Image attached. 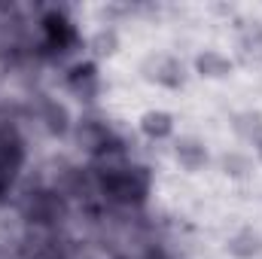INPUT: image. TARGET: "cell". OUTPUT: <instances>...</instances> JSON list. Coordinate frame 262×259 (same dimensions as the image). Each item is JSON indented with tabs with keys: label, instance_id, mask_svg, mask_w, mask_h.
I'll list each match as a JSON object with an SVG mask.
<instances>
[{
	"label": "cell",
	"instance_id": "3",
	"mask_svg": "<svg viewBox=\"0 0 262 259\" xmlns=\"http://www.w3.org/2000/svg\"><path fill=\"white\" fill-rule=\"evenodd\" d=\"M177 159H183L189 168H195L198 162H204V149H198L195 140H183V143L177 146Z\"/></svg>",
	"mask_w": 262,
	"mask_h": 259
},
{
	"label": "cell",
	"instance_id": "1",
	"mask_svg": "<svg viewBox=\"0 0 262 259\" xmlns=\"http://www.w3.org/2000/svg\"><path fill=\"white\" fill-rule=\"evenodd\" d=\"M143 131L146 134H168L171 131V116H165V113H146L143 116Z\"/></svg>",
	"mask_w": 262,
	"mask_h": 259
},
{
	"label": "cell",
	"instance_id": "2",
	"mask_svg": "<svg viewBox=\"0 0 262 259\" xmlns=\"http://www.w3.org/2000/svg\"><path fill=\"white\" fill-rule=\"evenodd\" d=\"M198 70H201V73H207V76H223V73L229 70V61H223L220 55L207 52V55H201V58H198Z\"/></svg>",
	"mask_w": 262,
	"mask_h": 259
}]
</instances>
